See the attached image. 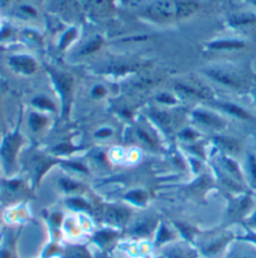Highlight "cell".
<instances>
[{
    "instance_id": "1",
    "label": "cell",
    "mask_w": 256,
    "mask_h": 258,
    "mask_svg": "<svg viewBox=\"0 0 256 258\" xmlns=\"http://www.w3.org/2000/svg\"><path fill=\"white\" fill-rule=\"evenodd\" d=\"M147 15L158 22L173 19L174 17H176V3L171 0H158L150 5L147 9Z\"/></svg>"
},
{
    "instance_id": "2",
    "label": "cell",
    "mask_w": 256,
    "mask_h": 258,
    "mask_svg": "<svg viewBox=\"0 0 256 258\" xmlns=\"http://www.w3.org/2000/svg\"><path fill=\"white\" fill-rule=\"evenodd\" d=\"M208 75L213 78L214 80L219 81V83L224 84L226 86H230V88H240L241 86L240 78H237L235 74L230 73V71L223 69H211L208 71Z\"/></svg>"
},
{
    "instance_id": "3",
    "label": "cell",
    "mask_w": 256,
    "mask_h": 258,
    "mask_svg": "<svg viewBox=\"0 0 256 258\" xmlns=\"http://www.w3.org/2000/svg\"><path fill=\"white\" fill-rule=\"evenodd\" d=\"M19 144H20V138L17 135V134L5 139L4 144H3V147H2V155L7 166L12 165Z\"/></svg>"
},
{
    "instance_id": "4",
    "label": "cell",
    "mask_w": 256,
    "mask_h": 258,
    "mask_svg": "<svg viewBox=\"0 0 256 258\" xmlns=\"http://www.w3.org/2000/svg\"><path fill=\"white\" fill-rule=\"evenodd\" d=\"M176 3V19H184L194 14L199 8L195 0H178Z\"/></svg>"
},
{
    "instance_id": "5",
    "label": "cell",
    "mask_w": 256,
    "mask_h": 258,
    "mask_svg": "<svg viewBox=\"0 0 256 258\" xmlns=\"http://www.w3.org/2000/svg\"><path fill=\"white\" fill-rule=\"evenodd\" d=\"M12 65L15 68V69L23 71V73L25 74H31L34 70H35V64H34L33 60L25 56L13 57Z\"/></svg>"
},
{
    "instance_id": "6",
    "label": "cell",
    "mask_w": 256,
    "mask_h": 258,
    "mask_svg": "<svg viewBox=\"0 0 256 258\" xmlns=\"http://www.w3.org/2000/svg\"><path fill=\"white\" fill-rule=\"evenodd\" d=\"M245 44L237 40H220L209 44L210 49L214 50H236L244 47Z\"/></svg>"
},
{
    "instance_id": "7",
    "label": "cell",
    "mask_w": 256,
    "mask_h": 258,
    "mask_svg": "<svg viewBox=\"0 0 256 258\" xmlns=\"http://www.w3.org/2000/svg\"><path fill=\"white\" fill-rule=\"evenodd\" d=\"M220 106L223 107L224 110H226L228 112H230L231 115H234V116L242 118V120L252 121L251 115H250L247 111H245L242 107L236 106V105H233V104H220Z\"/></svg>"
},
{
    "instance_id": "8",
    "label": "cell",
    "mask_w": 256,
    "mask_h": 258,
    "mask_svg": "<svg viewBox=\"0 0 256 258\" xmlns=\"http://www.w3.org/2000/svg\"><path fill=\"white\" fill-rule=\"evenodd\" d=\"M195 117L200 121V122L205 123V125L210 126V127H221L223 122L220 118H218L214 115L207 114V112H195Z\"/></svg>"
},
{
    "instance_id": "9",
    "label": "cell",
    "mask_w": 256,
    "mask_h": 258,
    "mask_svg": "<svg viewBox=\"0 0 256 258\" xmlns=\"http://www.w3.org/2000/svg\"><path fill=\"white\" fill-rule=\"evenodd\" d=\"M129 217V212L124 209H112L108 212V218L115 223H124Z\"/></svg>"
},
{
    "instance_id": "10",
    "label": "cell",
    "mask_w": 256,
    "mask_h": 258,
    "mask_svg": "<svg viewBox=\"0 0 256 258\" xmlns=\"http://www.w3.org/2000/svg\"><path fill=\"white\" fill-rule=\"evenodd\" d=\"M178 89H180L183 93H185L187 95H191V96L195 97H208L209 94L205 89L202 88H196V86H189V85H184V84H180L178 85Z\"/></svg>"
},
{
    "instance_id": "11",
    "label": "cell",
    "mask_w": 256,
    "mask_h": 258,
    "mask_svg": "<svg viewBox=\"0 0 256 258\" xmlns=\"http://www.w3.org/2000/svg\"><path fill=\"white\" fill-rule=\"evenodd\" d=\"M256 17L252 14H240L236 17L231 18V24L235 26H241V25H249V24H255Z\"/></svg>"
},
{
    "instance_id": "12",
    "label": "cell",
    "mask_w": 256,
    "mask_h": 258,
    "mask_svg": "<svg viewBox=\"0 0 256 258\" xmlns=\"http://www.w3.org/2000/svg\"><path fill=\"white\" fill-rule=\"evenodd\" d=\"M100 45H101V39L100 38L94 39V40H91L88 45L84 47L83 51H81V54H89V52H93V51H95V50L99 49Z\"/></svg>"
},
{
    "instance_id": "13",
    "label": "cell",
    "mask_w": 256,
    "mask_h": 258,
    "mask_svg": "<svg viewBox=\"0 0 256 258\" xmlns=\"http://www.w3.org/2000/svg\"><path fill=\"white\" fill-rule=\"evenodd\" d=\"M219 142L225 147L226 150H230V151H236L237 150V142L234 140V139H225V138H220L218 139Z\"/></svg>"
},
{
    "instance_id": "14",
    "label": "cell",
    "mask_w": 256,
    "mask_h": 258,
    "mask_svg": "<svg viewBox=\"0 0 256 258\" xmlns=\"http://www.w3.org/2000/svg\"><path fill=\"white\" fill-rule=\"evenodd\" d=\"M34 105H36V106L40 107V109L54 110V105H53L47 99H44V97H39V99L34 100Z\"/></svg>"
},
{
    "instance_id": "15",
    "label": "cell",
    "mask_w": 256,
    "mask_h": 258,
    "mask_svg": "<svg viewBox=\"0 0 256 258\" xmlns=\"http://www.w3.org/2000/svg\"><path fill=\"white\" fill-rule=\"evenodd\" d=\"M44 122H45V120H44L43 117H39L38 115H33V116H31L30 125H31V127H33L35 131L39 130V128L43 126Z\"/></svg>"
},
{
    "instance_id": "16",
    "label": "cell",
    "mask_w": 256,
    "mask_h": 258,
    "mask_svg": "<svg viewBox=\"0 0 256 258\" xmlns=\"http://www.w3.org/2000/svg\"><path fill=\"white\" fill-rule=\"evenodd\" d=\"M69 258H90L84 248H75L69 253Z\"/></svg>"
},
{
    "instance_id": "17",
    "label": "cell",
    "mask_w": 256,
    "mask_h": 258,
    "mask_svg": "<svg viewBox=\"0 0 256 258\" xmlns=\"http://www.w3.org/2000/svg\"><path fill=\"white\" fill-rule=\"evenodd\" d=\"M128 197L130 200H133V201H136V202H142L145 200V195L142 194V192H139V191L131 192V194L128 195Z\"/></svg>"
},
{
    "instance_id": "18",
    "label": "cell",
    "mask_w": 256,
    "mask_h": 258,
    "mask_svg": "<svg viewBox=\"0 0 256 258\" xmlns=\"http://www.w3.org/2000/svg\"><path fill=\"white\" fill-rule=\"evenodd\" d=\"M250 168H251V173L252 177L256 181V160L255 157H250Z\"/></svg>"
},
{
    "instance_id": "19",
    "label": "cell",
    "mask_w": 256,
    "mask_h": 258,
    "mask_svg": "<svg viewBox=\"0 0 256 258\" xmlns=\"http://www.w3.org/2000/svg\"><path fill=\"white\" fill-rule=\"evenodd\" d=\"M71 205H74V206L75 207H79V209H88V205L85 204V202L84 201H78V200H73V201H71Z\"/></svg>"
},
{
    "instance_id": "20",
    "label": "cell",
    "mask_w": 256,
    "mask_h": 258,
    "mask_svg": "<svg viewBox=\"0 0 256 258\" xmlns=\"http://www.w3.org/2000/svg\"><path fill=\"white\" fill-rule=\"evenodd\" d=\"M63 185L65 186V188L67 189H73V188L78 187V185H75V183H71L70 181L69 182H68V181H63Z\"/></svg>"
},
{
    "instance_id": "21",
    "label": "cell",
    "mask_w": 256,
    "mask_h": 258,
    "mask_svg": "<svg viewBox=\"0 0 256 258\" xmlns=\"http://www.w3.org/2000/svg\"><path fill=\"white\" fill-rule=\"evenodd\" d=\"M139 136H140V138H141L142 140H144L145 142H147V144H152L151 139H150L149 136H147V135H145L144 133H141V131H140V133H139Z\"/></svg>"
},
{
    "instance_id": "22",
    "label": "cell",
    "mask_w": 256,
    "mask_h": 258,
    "mask_svg": "<svg viewBox=\"0 0 256 258\" xmlns=\"http://www.w3.org/2000/svg\"><path fill=\"white\" fill-rule=\"evenodd\" d=\"M107 135H110V131H109V130L103 131V133H99V134H97V136H107Z\"/></svg>"
},
{
    "instance_id": "23",
    "label": "cell",
    "mask_w": 256,
    "mask_h": 258,
    "mask_svg": "<svg viewBox=\"0 0 256 258\" xmlns=\"http://www.w3.org/2000/svg\"><path fill=\"white\" fill-rule=\"evenodd\" d=\"M254 2H256V0H254Z\"/></svg>"
}]
</instances>
